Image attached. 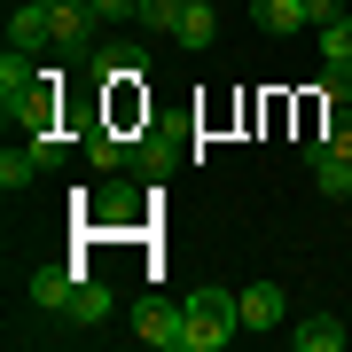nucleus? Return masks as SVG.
Returning <instances> with one entry per match:
<instances>
[{
	"mask_svg": "<svg viewBox=\"0 0 352 352\" xmlns=\"http://www.w3.org/2000/svg\"><path fill=\"white\" fill-rule=\"evenodd\" d=\"M180 314H188V352H227V344L243 337V298L219 289V282H204Z\"/></svg>",
	"mask_w": 352,
	"mask_h": 352,
	"instance_id": "obj_1",
	"label": "nucleus"
},
{
	"mask_svg": "<svg viewBox=\"0 0 352 352\" xmlns=\"http://www.w3.org/2000/svg\"><path fill=\"white\" fill-rule=\"evenodd\" d=\"M180 164H188V133H173V126H141L133 133V180H164Z\"/></svg>",
	"mask_w": 352,
	"mask_h": 352,
	"instance_id": "obj_2",
	"label": "nucleus"
},
{
	"mask_svg": "<svg viewBox=\"0 0 352 352\" xmlns=\"http://www.w3.org/2000/svg\"><path fill=\"white\" fill-rule=\"evenodd\" d=\"M47 32H55V55H94V0H47Z\"/></svg>",
	"mask_w": 352,
	"mask_h": 352,
	"instance_id": "obj_3",
	"label": "nucleus"
},
{
	"mask_svg": "<svg viewBox=\"0 0 352 352\" xmlns=\"http://www.w3.org/2000/svg\"><path fill=\"white\" fill-rule=\"evenodd\" d=\"M133 337L149 344V352H188V314L180 305H133Z\"/></svg>",
	"mask_w": 352,
	"mask_h": 352,
	"instance_id": "obj_4",
	"label": "nucleus"
},
{
	"mask_svg": "<svg viewBox=\"0 0 352 352\" xmlns=\"http://www.w3.org/2000/svg\"><path fill=\"white\" fill-rule=\"evenodd\" d=\"M55 110H63V94H55V71H47V78H39V87L8 110V126L24 133V141H32V133H55Z\"/></svg>",
	"mask_w": 352,
	"mask_h": 352,
	"instance_id": "obj_5",
	"label": "nucleus"
},
{
	"mask_svg": "<svg viewBox=\"0 0 352 352\" xmlns=\"http://www.w3.org/2000/svg\"><path fill=\"white\" fill-rule=\"evenodd\" d=\"M87 71L102 78V87H118V78H149V47L141 39H118V47H94Z\"/></svg>",
	"mask_w": 352,
	"mask_h": 352,
	"instance_id": "obj_6",
	"label": "nucleus"
},
{
	"mask_svg": "<svg viewBox=\"0 0 352 352\" xmlns=\"http://www.w3.org/2000/svg\"><path fill=\"white\" fill-rule=\"evenodd\" d=\"M305 173H314V188H321V196H344V204H352V157H337L321 133L305 141Z\"/></svg>",
	"mask_w": 352,
	"mask_h": 352,
	"instance_id": "obj_7",
	"label": "nucleus"
},
{
	"mask_svg": "<svg viewBox=\"0 0 352 352\" xmlns=\"http://www.w3.org/2000/svg\"><path fill=\"white\" fill-rule=\"evenodd\" d=\"M71 289H78V266H39V274L24 282V298L39 305V314H71Z\"/></svg>",
	"mask_w": 352,
	"mask_h": 352,
	"instance_id": "obj_8",
	"label": "nucleus"
},
{
	"mask_svg": "<svg viewBox=\"0 0 352 352\" xmlns=\"http://www.w3.org/2000/svg\"><path fill=\"white\" fill-rule=\"evenodd\" d=\"M8 47H24V55L55 47V32H47V0H16V8H8Z\"/></svg>",
	"mask_w": 352,
	"mask_h": 352,
	"instance_id": "obj_9",
	"label": "nucleus"
},
{
	"mask_svg": "<svg viewBox=\"0 0 352 352\" xmlns=\"http://www.w3.org/2000/svg\"><path fill=\"white\" fill-rule=\"evenodd\" d=\"M39 78H47V71H39V63H32L24 47H8V55H0V118H8L16 102H24V94L39 87Z\"/></svg>",
	"mask_w": 352,
	"mask_h": 352,
	"instance_id": "obj_10",
	"label": "nucleus"
},
{
	"mask_svg": "<svg viewBox=\"0 0 352 352\" xmlns=\"http://www.w3.org/2000/svg\"><path fill=\"white\" fill-rule=\"evenodd\" d=\"M243 298V329H282V314H289V298L274 282H251V289H235Z\"/></svg>",
	"mask_w": 352,
	"mask_h": 352,
	"instance_id": "obj_11",
	"label": "nucleus"
},
{
	"mask_svg": "<svg viewBox=\"0 0 352 352\" xmlns=\"http://www.w3.org/2000/svg\"><path fill=\"white\" fill-rule=\"evenodd\" d=\"M251 24H258V32H274V39H289V32L314 24V16H305V0H251Z\"/></svg>",
	"mask_w": 352,
	"mask_h": 352,
	"instance_id": "obj_12",
	"label": "nucleus"
},
{
	"mask_svg": "<svg viewBox=\"0 0 352 352\" xmlns=\"http://www.w3.org/2000/svg\"><path fill=\"white\" fill-rule=\"evenodd\" d=\"M118 314V298H110V282H94V274H78V289H71V314L63 321H110Z\"/></svg>",
	"mask_w": 352,
	"mask_h": 352,
	"instance_id": "obj_13",
	"label": "nucleus"
},
{
	"mask_svg": "<svg viewBox=\"0 0 352 352\" xmlns=\"http://www.w3.org/2000/svg\"><path fill=\"white\" fill-rule=\"evenodd\" d=\"M87 157L102 164V173H133V133H110V126H94V133H87Z\"/></svg>",
	"mask_w": 352,
	"mask_h": 352,
	"instance_id": "obj_14",
	"label": "nucleus"
},
{
	"mask_svg": "<svg viewBox=\"0 0 352 352\" xmlns=\"http://www.w3.org/2000/svg\"><path fill=\"white\" fill-rule=\"evenodd\" d=\"M289 344L298 352H337V344H352V329H337L329 314H305L298 329H289Z\"/></svg>",
	"mask_w": 352,
	"mask_h": 352,
	"instance_id": "obj_15",
	"label": "nucleus"
},
{
	"mask_svg": "<svg viewBox=\"0 0 352 352\" xmlns=\"http://www.w3.org/2000/svg\"><path fill=\"white\" fill-rule=\"evenodd\" d=\"M39 173H47V164H39V149H32V141H24V149H8V157H0V188H8V196H16V188H32Z\"/></svg>",
	"mask_w": 352,
	"mask_h": 352,
	"instance_id": "obj_16",
	"label": "nucleus"
},
{
	"mask_svg": "<svg viewBox=\"0 0 352 352\" xmlns=\"http://www.w3.org/2000/svg\"><path fill=\"white\" fill-rule=\"evenodd\" d=\"M173 39H180L188 55H204V47L219 39V16H212V8H188V16H180V32H173Z\"/></svg>",
	"mask_w": 352,
	"mask_h": 352,
	"instance_id": "obj_17",
	"label": "nucleus"
},
{
	"mask_svg": "<svg viewBox=\"0 0 352 352\" xmlns=\"http://www.w3.org/2000/svg\"><path fill=\"white\" fill-rule=\"evenodd\" d=\"M180 16H188V0H141L133 24H141V32H180Z\"/></svg>",
	"mask_w": 352,
	"mask_h": 352,
	"instance_id": "obj_18",
	"label": "nucleus"
},
{
	"mask_svg": "<svg viewBox=\"0 0 352 352\" xmlns=\"http://www.w3.org/2000/svg\"><path fill=\"white\" fill-rule=\"evenodd\" d=\"M321 63H352V16L321 24Z\"/></svg>",
	"mask_w": 352,
	"mask_h": 352,
	"instance_id": "obj_19",
	"label": "nucleus"
},
{
	"mask_svg": "<svg viewBox=\"0 0 352 352\" xmlns=\"http://www.w3.org/2000/svg\"><path fill=\"white\" fill-rule=\"evenodd\" d=\"M321 141H329V149H337V157H352V102H337V110H329Z\"/></svg>",
	"mask_w": 352,
	"mask_h": 352,
	"instance_id": "obj_20",
	"label": "nucleus"
},
{
	"mask_svg": "<svg viewBox=\"0 0 352 352\" xmlns=\"http://www.w3.org/2000/svg\"><path fill=\"white\" fill-rule=\"evenodd\" d=\"M321 94H329V110L352 102V63H321Z\"/></svg>",
	"mask_w": 352,
	"mask_h": 352,
	"instance_id": "obj_21",
	"label": "nucleus"
},
{
	"mask_svg": "<svg viewBox=\"0 0 352 352\" xmlns=\"http://www.w3.org/2000/svg\"><path fill=\"white\" fill-rule=\"evenodd\" d=\"M94 16H102V24H133L141 0H94Z\"/></svg>",
	"mask_w": 352,
	"mask_h": 352,
	"instance_id": "obj_22",
	"label": "nucleus"
},
{
	"mask_svg": "<svg viewBox=\"0 0 352 352\" xmlns=\"http://www.w3.org/2000/svg\"><path fill=\"white\" fill-rule=\"evenodd\" d=\"M32 149H39V164H63V149H71V133H32Z\"/></svg>",
	"mask_w": 352,
	"mask_h": 352,
	"instance_id": "obj_23",
	"label": "nucleus"
},
{
	"mask_svg": "<svg viewBox=\"0 0 352 352\" xmlns=\"http://www.w3.org/2000/svg\"><path fill=\"white\" fill-rule=\"evenodd\" d=\"M305 16H314V24H337V16H344V0H305Z\"/></svg>",
	"mask_w": 352,
	"mask_h": 352,
	"instance_id": "obj_24",
	"label": "nucleus"
},
{
	"mask_svg": "<svg viewBox=\"0 0 352 352\" xmlns=\"http://www.w3.org/2000/svg\"><path fill=\"white\" fill-rule=\"evenodd\" d=\"M188 8H219V0H188Z\"/></svg>",
	"mask_w": 352,
	"mask_h": 352,
	"instance_id": "obj_25",
	"label": "nucleus"
}]
</instances>
